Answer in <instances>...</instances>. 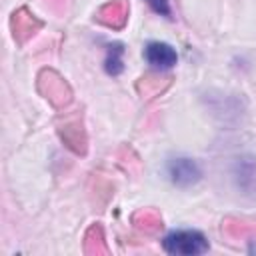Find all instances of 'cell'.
I'll list each match as a JSON object with an SVG mask.
<instances>
[{
    "label": "cell",
    "instance_id": "obj_6",
    "mask_svg": "<svg viewBox=\"0 0 256 256\" xmlns=\"http://www.w3.org/2000/svg\"><path fill=\"white\" fill-rule=\"evenodd\" d=\"M42 26H44V22H42L38 16H34L26 6H20V8L14 10L12 16H10V30H12L14 40H16L20 46L26 44L36 32H40Z\"/></svg>",
    "mask_w": 256,
    "mask_h": 256
},
{
    "label": "cell",
    "instance_id": "obj_4",
    "mask_svg": "<svg viewBox=\"0 0 256 256\" xmlns=\"http://www.w3.org/2000/svg\"><path fill=\"white\" fill-rule=\"evenodd\" d=\"M230 176L234 186L248 198H256V156L242 154L232 160Z\"/></svg>",
    "mask_w": 256,
    "mask_h": 256
},
{
    "label": "cell",
    "instance_id": "obj_8",
    "mask_svg": "<svg viewBox=\"0 0 256 256\" xmlns=\"http://www.w3.org/2000/svg\"><path fill=\"white\" fill-rule=\"evenodd\" d=\"M144 58L146 62L152 66V68H158V70H168L176 64L178 60V54L176 50L166 44V42H148L146 48H144Z\"/></svg>",
    "mask_w": 256,
    "mask_h": 256
},
{
    "label": "cell",
    "instance_id": "obj_5",
    "mask_svg": "<svg viewBox=\"0 0 256 256\" xmlns=\"http://www.w3.org/2000/svg\"><path fill=\"white\" fill-rule=\"evenodd\" d=\"M166 174H168L170 182L180 186V188L194 186L202 178V170H200L198 162L188 158V156H174V158H170L166 162Z\"/></svg>",
    "mask_w": 256,
    "mask_h": 256
},
{
    "label": "cell",
    "instance_id": "obj_3",
    "mask_svg": "<svg viewBox=\"0 0 256 256\" xmlns=\"http://www.w3.org/2000/svg\"><path fill=\"white\" fill-rule=\"evenodd\" d=\"M58 136L64 142V146L78 154V156H86L88 152V136L84 130V122H82V114H72L66 116L64 120L58 122Z\"/></svg>",
    "mask_w": 256,
    "mask_h": 256
},
{
    "label": "cell",
    "instance_id": "obj_2",
    "mask_svg": "<svg viewBox=\"0 0 256 256\" xmlns=\"http://www.w3.org/2000/svg\"><path fill=\"white\" fill-rule=\"evenodd\" d=\"M162 246L168 254L176 256H196L208 252V240L198 230H176L164 238Z\"/></svg>",
    "mask_w": 256,
    "mask_h": 256
},
{
    "label": "cell",
    "instance_id": "obj_14",
    "mask_svg": "<svg viewBox=\"0 0 256 256\" xmlns=\"http://www.w3.org/2000/svg\"><path fill=\"white\" fill-rule=\"evenodd\" d=\"M146 2L150 4V8H152L154 12H158V14L166 16V18H170V16H172L170 2H168V0H146Z\"/></svg>",
    "mask_w": 256,
    "mask_h": 256
},
{
    "label": "cell",
    "instance_id": "obj_13",
    "mask_svg": "<svg viewBox=\"0 0 256 256\" xmlns=\"http://www.w3.org/2000/svg\"><path fill=\"white\" fill-rule=\"evenodd\" d=\"M104 70L110 76H118L124 70V46L120 42H112L106 46V58H104Z\"/></svg>",
    "mask_w": 256,
    "mask_h": 256
},
{
    "label": "cell",
    "instance_id": "obj_10",
    "mask_svg": "<svg viewBox=\"0 0 256 256\" xmlns=\"http://www.w3.org/2000/svg\"><path fill=\"white\" fill-rule=\"evenodd\" d=\"M132 224L144 234H156L162 228V216L154 208H140L132 214Z\"/></svg>",
    "mask_w": 256,
    "mask_h": 256
},
{
    "label": "cell",
    "instance_id": "obj_7",
    "mask_svg": "<svg viewBox=\"0 0 256 256\" xmlns=\"http://www.w3.org/2000/svg\"><path fill=\"white\" fill-rule=\"evenodd\" d=\"M128 12H130V6L126 0H110L96 10L94 18H96V22H100L106 28L122 30L128 22Z\"/></svg>",
    "mask_w": 256,
    "mask_h": 256
},
{
    "label": "cell",
    "instance_id": "obj_1",
    "mask_svg": "<svg viewBox=\"0 0 256 256\" xmlns=\"http://www.w3.org/2000/svg\"><path fill=\"white\" fill-rule=\"evenodd\" d=\"M36 90L42 98H46L54 108L64 110L72 102V88L62 74L54 68H42L36 76Z\"/></svg>",
    "mask_w": 256,
    "mask_h": 256
},
{
    "label": "cell",
    "instance_id": "obj_9",
    "mask_svg": "<svg viewBox=\"0 0 256 256\" xmlns=\"http://www.w3.org/2000/svg\"><path fill=\"white\" fill-rule=\"evenodd\" d=\"M170 84H172V76H164V74H154V72H150V74H144L142 78H138V82H136V92L142 96V98H146V100H150V98H156V96H160V94H164L168 88H170Z\"/></svg>",
    "mask_w": 256,
    "mask_h": 256
},
{
    "label": "cell",
    "instance_id": "obj_15",
    "mask_svg": "<svg viewBox=\"0 0 256 256\" xmlns=\"http://www.w3.org/2000/svg\"><path fill=\"white\" fill-rule=\"evenodd\" d=\"M46 2V6L50 8V10H54V12H62L64 8H66V0H44Z\"/></svg>",
    "mask_w": 256,
    "mask_h": 256
},
{
    "label": "cell",
    "instance_id": "obj_12",
    "mask_svg": "<svg viewBox=\"0 0 256 256\" xmlns=\"http://www.w3.org/2000/svg\"><path fill=\"white\" fill-rule=\"evenodd\" d=\"M222 232L228 236V238H234V240H244V238H250V236H256V224L252 222H246V220H240V218H234V216H228L222 220Z\"/></svg>",
    "mask_w": 256,
    "mask_h": 256
},
{
    "label": "cell",
    "instance_id": "obj_11",
    "mask_svg": "<svg viewBox=\"0 0 256 256\" xmlns=\"http://www.w3.org/2000/svg\"><path fill=\"white\" fill-rule=\"evenodd\" d=\"M84 252L90 254V256H100V254H108V246H106V236H104V230L102 226L96 222L92 224L86 234H84Z\"/></svg>",
    "mask_w": 256,
    "mask_h": 256
}]
</instances>
